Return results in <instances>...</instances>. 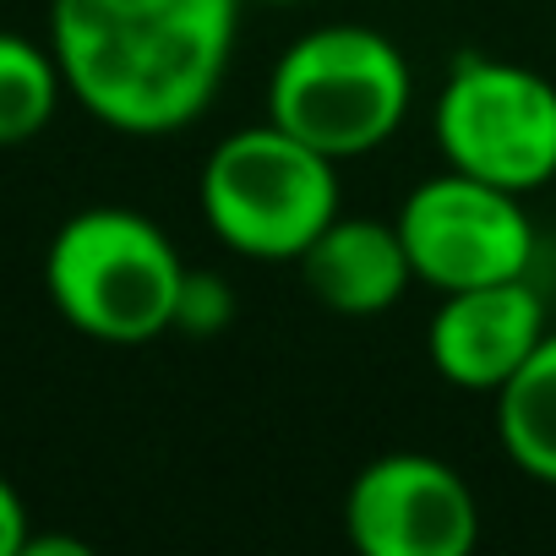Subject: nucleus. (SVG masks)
Wrapping results in <instances>:
<instances>
[{
  "label": "nucleus",
  "mask_w": 556,
  "mask_h": 556,
  "mask_svg": "<svg viewBox=\"0 0 556 556\" xmlns=\"http://www.w3.org/2000/svg\"><path fill=\"white\" fill-rule=\"evenodd\" d=\"M245 0H55L50 50L66 93L121 137L202 121L235 61Z\"/></svg>",
  "instance_id": "obj_1"
},
{
  "label": "nucleus",
  "mask_w": 556,
  "mask_h": 556,
  "mask_svg": "<svg viewBox=\"0 0 556 556\" xmlns=\"http://www.w3.org/2000/svg\"><path fill=\"white\" fill-rule=\"evenodd\" d=\"M186 262L175 240L137 207H83L45 251V290L55 312L93 344L137 350L175 333Z\"/></svg>",
  "instance_id": "obj_2"
},
{
  "label": "nucleus",
  "mask_w": 556,
  "mask_h": 556,
  "mask_svg": "<svg viewBox=\"0 0 556 556\" xmlns=\"http://www.w3.org/2000/svg\"><path fill=\"white\" fill-rule=\"evenodd\" d=\"M415 72L404 50L366 23L301 34L267 77V121L295 131L333 164H350L409 121Z\"/></svg>",
  "instance_id": "obj_3"
},
{
  "label": "nucleus",
  "mask_w": 556,
  "mask_h": 556,
  "mask_svg": "<svg viewBox=\"0 0 556 556\" xmlns=\"http://www.w3.org/2000/svg\"><path fill=\"white\" fill-rule=\"evenodd\" d=\"M207 229L245 262H301L339 218V164L278 121L229 131L197 180Z\"/></svg>",
  "instance_id": "obj_4"
},
{
  "label": "nucleus",
  "mask_w": 556,
  "mask_h": 556,
  "mask_svg": "<svg viewBox=\"0 0 556 556\" xmlns=\"http://www.w3.org/2000/svg\"><path fill=\"white\" fill-rule=\"evenodd\" d=\"M431 131L447 169L502 191L529 197L556 180V83L534 66L464 55L437 93Z\"/></svg>",
  "instance_id": "obj_5"
},
{
  "label": "nucleus",
  "mask_w": 556,
  "mask_h": 556,
  "mask_svg": "<svg viewBox=\"0 0 556 556\" xmlns=\"http://www.w3.org/2000/svg\"><path fill=\"white\" fill-rule=\"evenodd\" d=\"M393 224L415 262V285H431L437 295L502 285L534 267V224L523 213V197L464 169L420 180Z\"/></svg>",
  "instance_id": "obj_6"
},
{
  "label": "nucleus",
  "mask_w": 556,
  "mask_h": 556,
  "mask_svg": "<svg viewBox=\"0 0 556 556\" xmlns=\"http://www.w3.org/2000/svg\"><path fill=\"white\" fill-rule=\"evenodd\" d=\"M344 529L366 556H464L480 540V496L437 453H382L350 480Z\"/></svg>",
  "instance_id": "obj_7"
},
{
  "label": "nucleus",
  "mask_w": 556,
  "mask_h": 556,
  "mask_svg": "<svg viewBox=\"0 0 556 556\" xmlns=\"http://www.w3.org/2000/svg\"><path fill=\"white\" fill-rule=\"evenodd\" d=\"M551 333L545 323V301L523 278H502V285H475V290H453L442 295V306L431 312L426 328V355L437 366L442 382H453L458 393H491L540 350V339Z\"/></svg>",
  "instance_id": "obj_8"
},
{
  "label": "nucleus",
  "mask_w": 556,
  "mask_h": 556,
  "mask_svg": "<svg viewBox=\"0 0 556 556\" xmlns=\"http://www.w3.org/2000/svg\"><path fill=\"white\" fill-rule=\"evenodd\" d=\"M317 306L333 317H382L415 285V262L404 251L399 224L339 213L295 262Z\"/></svg>",
  "instance_id": "obj_9"
},
{
  "label": "nucleus",
  "mask_w": 556,
  "mask_h": 556,
  "mask_svg": "<svg viewBox=\"0 0 556 556\" xmlns=\"http://www.w3.org/2000/svg\"><path fill=\"white\" fill-rule=\"evenodd\" d=\"M496 442L518 475L556 485V328L496 388Z\"/></svg>",
  "instance_id": "obj_10"
},
{
  "label": "nucleus",
  "mask_w": 556,
  "mask_h": 556,
  "mask_svg": "<svg viewBox=\"0 0 556 556\" xmlns=\"http://www.w3.org/2000/svg\"><path fill=\"white\" fill-rule=\"evenodd\" d=\"M66 77L50 45L0 28V148H17L39 137L61 110Z\"/></svg>",
  "instance_id": "obj_11"
},
{
  "label": "nucleus",
  "mask_w": 556,
  "mask_h": 556,
  "mask_svg": "<svg viewBox=\"0 0 556 556\" xmlns=\"http://www.w3.org/2000/svg\"><path fill=\"white\" fill-rule=\"evenodd\" d=\"M235 317V295L218 273H186V290H180V312H175V333H191V339H207L218 328H229Z\"/></svg>",
  "instance_id": "obj_12"
},
{
  "label": "nucleus",
  "mask_w": 556,
  "mask_h": 556,
  "mask_svg": "<svg viewBox=\"0 0 556 556\" xmlns=\"http://www.w3.org/2000/svg\"><path fill=\"white\" fill-rule=\"evenodd\" d=\"M23 545H28V507L17 485L0 475V556H23Z\"/></svg>",
  "instance_id": "obj_13"
},
{
  "label": "nucleus",
  "mask_w": 556,
  "mask_h": 556,
  "mask_svg": "<svg viewBox=\"0 0 556 556\" xmlns=\"http://www.w3.org/2000/svg\"><path fill=\"white\" fill-rule=\"evenodd\" d=\"M262 7H301V0H262Z\"/></svg>",
  "instance_id": "obj_14"
}]
</instances>
